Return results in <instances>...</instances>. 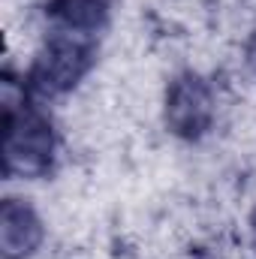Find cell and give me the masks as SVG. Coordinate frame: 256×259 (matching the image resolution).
<instances>
[{"mask_svg": "<svg viewBox=\"0 0 256 259\" xmlns=\"http://www.w3.org/2000/svg\"><path fill=\"white\" fill-rule=\"evenodd\" d=\"M106 9V0H58V12L64 15L69 24H97Z\"/></svg>", "mask_w": 256, "mask_h": 259, "instance_id": "1", "label": "cell"}]
</instances>
